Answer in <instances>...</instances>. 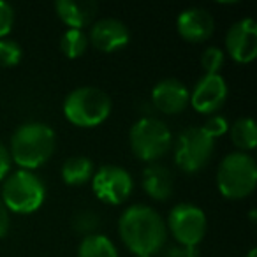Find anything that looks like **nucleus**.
Returning a JSON list of instances; mask_svg holds the SVG:
<instances>
[{
  "label": "nucleus",
  "mask_w": 257,
  "mask_h": 257,
  "mask_svg": "<svg viewBox=\"0 0 257 257\" xmlns=\"http://www.w3.org/2000/svg\"><path fill=\"white\" fill-rule=\"evenodd\" d=\"M121 241L136 255H154L164 246L168 229L161 215L150 206L134 204L121 213L118 220Z\"/></svg>",
  "instance_id": "nucleus-1"
},
{
  "label": "nucleus",
  "mask_w": 257,
  "mask_h": 257,
  "mask_svg": "<svg viewBox=\"0 0 257 257\" xmlns=\"http://www.w3.org/2000/svg\"><path fill=\"white\" fill-rule=\"evenodd\" d=\"M55 133L43 121H30L16 128L11 138V159L23 169H36L51 157Z\"/></svg>",
  "instance_id": "nucleus-2"
},
{
  "label": "nucleus",
  "mask_w": 257,
  "mask_h": 257,
  "mask_svg": "<svg viewBox=\"0 0 257 257\" xmlns=\"http://www.w3.org/2000/svg\"><path fill=\"white\" fill-rule=\"evenodd\" d=\"M111 113V99L95 86H81L65 97L64 114L76 127H97Z\"/></svg>",
  "instance_id": "nucleus-3"
},
{
  "label": "nucleus",
  "mask_w": 257,
  "mask_h": 257,
  "mask_svg": "<svg viewBox=\"0 0 257 257\" xmlns=\"http://www.w3.org/2000/svg\"><path fill=\"white\" fill-rule=\"evenodd\" d=\"M257 183V166L250 155L234 152L222 159L217 171V185L227 199L250 196Z\"/></svg>",
  "instance_id": "nucleus-4"
},
{
  "label": "nucleus",
  "mask_w": 257,
  "mask_h": 257,
  "mask_svg": "<svg viewBox=\"0 0 257 257\" xmlns=\"http://www.w3.org/2000/svg\"><path fill=\"white\" fill-rule=\"evenodd\" d=\"M46 187L32 171L20 169L13 173L2 187V203L15 213L27 215L37 211L44 203Z\"/></svg>",
  "instance_id": "nucleus-5"
},
{
  "label": "nucleus",
  "mask_w": 257,
  "mask_h": 257,
  "mask_svg": "<svg viewBox=\"0 0 257 257\" xmlns=\"http://www.w3.org/2000/svg\"><path fill=\"white\" fill-rule=\"evenodd\" d=\"M171 145V131L164 121L157 118H141L131 128V148L140 161H159L168 154Z\"/></svg>",
  "instance_id": "nucleus-6"
},
{
  "label": "nucleus",
  "mask_w": 257,
  "mask_h": 257,
  "mask_svg": "<svg viewBox=\"0 0 257 257\" xmlns=\"http://www.w3.org/2000/svg\"><path fill=\"white\" fill-rule=\"evenodd\" d=\"M215 150V141L201 127L182 131L175 143V162L182 171L196 173L210 162Z\"/></svg>",
  "instance_id": "nucleus-7"
},
{
  "label": "nucleus",
  "mask_w": 257,
  "mask_h": 257,
  "mask_svg": "<svg viewBox=\"0 0 257 257\" xmlns=\"http://www.w3.org/2000/svg\"><path fill=\"white\" fill-rule=\"evenodd\" d=\"M169 231L183 246H196L206 234V215L201 208L189 203L176 204L168 217Z\"/></svg>",
  "instance_id": "nucleus-8"
},
{
  "label": "nucleus",
  "mask_w": 257,
  "mask_h": 257,
  "mask_svg": "<svg viewBox=\"0 0 257 257\" xmlns=\"http://www.w3.org/2000/svg\"><path fill=\"white\" fill-rule=\"evenodd\" d=\"M92 189L93 194L102 203L121 204L128 199V196L133 192L134 182L127 169L120 168V166L107 164L93 173Z\"/></svg>",
  "instance_id": "nucleus-9"
},
{
  "label": "nucleus",
  "mask_w": 257,
  "mask_h": 257,
  "mask_svg": "<svg viewBox=\"0 0 257 257\" xmlns=\"http://www.w3.org/2000/svg\"><path fill=\"white\" fill-rule=\"evenodd\" d=\"M229 57L238 64H248L257 57V25L252 18L236 22L225 36Z\"/></svg>",
  "instance_id": "nucleus-10"
},
{
  "label": "nucleus",
  "mask_w": 257,
  "mask_h": 257,
  "mask_svg": "<svg viewBox=\"0 0 257 257\" xmlns=\"http://www.w3.org/2000/svg\"><path fill=\"white\" fill-rule=\"evenodd\" d=\"M227 97V85L220 74H206L197 81L189 102L197 113L213 114L222 107Z\"/></svg>",
  "instance_id": "nucleus-11"
},
{
  "label": "nucleus",
  "mask_w": 257,
  "mask_h": 257,
  "mask_svg": "<svg viewBox=\"0 0 257 257\" xmlns=\"http://www.w3.org/2000/svg\"><path fill=\"white\" fill-rule=\"evenodd\" d=\"M131 41V30L116 18H102L90 30V43L104 53H113L125 48Z\"/></svg>",
  "instance_id": "nucleus-12"
},
{
  "label": "nucleus",
  "mask_w": 257,
  "mask_h": 257,
  "mask_svg": "<svg viewBox=\"0 0 257 257\" xmlns=\"http://www.w3.org/2000/svg\"><path fill=\"white\" fill-rule=\"evenodd\" d=\"M152 100L161 113L178 114L187 107L190 100V93L187 86L178 79H162L152 90Z\"/></svg>",
  "instance_id": "nucleus-13"
},
{
  "label": "nucleus",
  "mask_w": 257,
  "mask_h": 257,
  "mask_svg": "<svg viewBox=\"0 0 257 257\" xmlns=\"http://www.w3.org/2000/svg\"><path fill=\"white\" fill-rule=\"evenodd\" d=\"M176 29L180 36L189 43H203L213 34L215 20L206 9L190 8L180 13L176 20Z\"/></svg>",
  "instance_id": "nucleus-14"
},
{
  "label": "nucleus",
  "mask_w": 257,
  "mask_h": 257,
  "mask_svg": "<svg viewBox=\"0 0 257 257\" xmlns=\"http://www.w3.org/2000/svg\"><path fill=\"white\" fill-rule=\"evenodd\" d=\"M55 11L58 18L67 27L74 30H81L93 20L97 13V4L92 0L85 2H74V0H57L55 2Z\"/></svg>",
  "instance_id": "nucleus-15"
},
{
  "label": "nucleus",
  "mask_w": 257,
  "mask_h": 257,
  "mask_svg": "<svg viewBox=\"0 0 257 257\" xmlns=\"http://www.w3.org/2000/svg\"><path fill=\"white\" fill-rule=\"evenodd\" d=\"M173 173L166 166L152 164L143 173V189L155 201H166L173 194Z\"/></svg>",
  "instance_id": "nucleus-16"
},
{
  "label": "nucleus",
  "mask_w": 257,
  "mask_h": 257,
  "mask_svg": "<svg viewBox=\"0 0 257 257\" xmlns=\"http://www.w3.org/2000/svg\"><path fill=\"white\" fill-rule=\"evenodd\" d=\"M93 176V162L85 155L69 157L62 166V178L67 185H85Z\"/></svg>",
  "instance_id": "nucleus-17"
},
{
  "label": "nucleus",
  "mask_w": 257,
  "mask_h": 257,
  "mask_svg": "<svg viewBox=\"0 0 257 257\" xmlns=\"http://www.w3.org/2000/svg\"><path fill=\"white\" fill-rule=\"evenodd\" d=\"M78 257H118V252L107 236L88 234L79 243Z\"/></svg>",
  "instance_id": "nucleus-18"
},
{
  "label": "nucleus",
  "mask_w": 257,
  "mask_h": 257,
  "mask_svg": "<svg viewBox=\"0 0 257 257\" xmlns=\"http://www.w3.org/2000/svg\"><path fill=\"white\" fill-rule=\"evenodd\" d=\"M231 140L241 150H253L257 145V128L252 118H239L231 127Z\"/></svg>",
  "instance_id": "nucleus-19"
},
{
  "label": "nucleus",
  "mask_w": 257,
  "mask_h": 257,
  "mask_svg": "<svg viewBox=\"0 0 257 257\" xmlns=\"http://www.w3.org/2000/svg\"><path fill=\"white\" fill-rule=\"evenodd\" d=\"M88 48V37L83 30L69 29L60 39V50L67 58H79Z\"/></svg>",
  "instance_id": "nucleus-20"
},
{
  "label": "nucleus",
  "mask_w": 257,
  "mask_h": 257,
  "mask_svg": "<svg viewBox=\"0 0 257 257\" xmlns=\"http://www.w3.org/2000/svg\"><path fill=\"white\" fill-rule=\"evenodd\" d=\"M22 46L16 41L0 39V65L2 67H15L22 60Z\"/></svg>",
  "instance_id": "nucleus-21"
},
{
  "label": "nucleus",
  "mask_w": 257,
  "mask_h": 257,
  "mask_svg": "<svg viewBox=\"0 0 257 257\" xmlns=\"http://www.w3.org/2000/svg\"><path fill=\"white\" fill-rule=\"evenodd\" d=\"M201 65L206 71V74H218V71L224 65V51L217 46H210L201 57Z\"/></svg>",
  "instance_id": "nucleus-22"
},
{
  "label": "nucleus",
  "mask_w": 257,
  "mask_h": 257,
  "mask_svg": "<svg viewBox=\"0 0 257 257\" xmlns=\"http://www.w3.org/2000/svg\"><path fill=\"white\" fill-rule=\"evenodd\" d=\"M201 128L204 131V134H208V136L215 141L217 138L224 136V134L227 133L229 125H227V121H225L224 116H220V114H213V116L208 118L206 123H204Z\"/></svg>",
  "instance_id": "nucleus-23"
},
{
  "label": "nucleus",
  "mask_w": 257,
  "mask_h": 257,
  "mask_svg": "<svg viewBox=\"0 0 257 257\" xmlns=\"http://www.w3.org/2000/svg\"><path fill=\"white\" fill-rule=\"evenodd\" d=\"M15 25V9L9 2L0 0V39H6Z\"/></svg>",
  "instance_id": "nucleus-24"
},
{
  "label": "nucleus",
  "mask_w": 257,
  "mask_h": 257,
  "mask_svg": "<svg viewBox=\"0 0 257 257\" xmlns=\"http://www.w3.org/2000/svg\"><path fill=\"white\" fill-rule=\"evenodd\" d=\"M97 222H99V218L92 211H81V213H78L74 217V229L79 232H88L90 234L97 227Z\"/></svg>",
  "instance_id": "nucleus-25"
},
{
  "label": "nucleus",
  "mask_w": 257,
  "mask_h": 257,
  "mask_svg": "<svg viewBox=\"0 0 257 257\" xmlns=\"http://www.w3.org/2000/svg\"><path fill=\"white\" fill-rule=\"evenodd\" d=\"M9 169H11V155H9L8 148L0 143V180H4Z\"/></svg>",
  "instance_id": "nucleus-26"
},
{
  "label": "nucleus",
  "mask_w": 257,
  "mask_h": 257,
  "mask_svg": "<svg viewBox=\"0 0 257 257\" xmlns=\"http://www.w3.org/2000/svg\"><path fill=\"white\" fill-rule=\"evenodd\" d=\"M196 246H176V248H171L168 253V257H196Z\"/></svg>",
  "instance_id": "nucleus-27"
},
{
  "label": "nucleus",
  "mask_w": 257,
  "mask_h": 257,
  "mask_svg": "<svg viewBox=\"0 0 257 257\" xmlns=\"http://www.w3.org/2000/svg\"><path fill=\"white\" fill-rule=\"evenodd\" d=\"M8 229H9V210L2 203V199H0V238L6 236Z\"/></svg>",
  "instance_id": "nucleus-28"
},
{
  "label": "nucleus",
  "mask_w": 257,
  "mask_h": 257,
  "mask_svg": "<svg viewBox=\"0 0 257 257\" xmlns=\"http://www.w3.org/2000/svg\"><path fill=\"white\" fill-rule=\"evenodd\" d=\"M257 255V250L255 248H250V252L246 253V257H255Z\"/></svg>",
  "instance_id": "nucleus-29"
},
{
  "label": "nucleus",
  "mask_w": 257,
  "mask_h": 257,
  "mask_svg": "<svg viewBox=\"0 0 257 257\" xmlns=\"http://www.w3.org/2000/svg\"><path fill=\"white\" fill-rule=\"evenodd\" d=\"M134 257H150V255H134Z\"/></svg>",
  "instance_id": "nucleus-30"
}]
</instances>
